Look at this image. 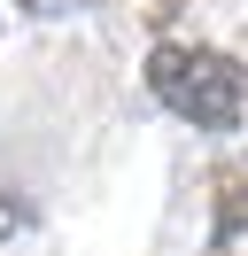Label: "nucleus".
Here are the masks:
<instances>
[{
	"mask_svg": "<svg viewBox=\"0 0 248 256\" xmlns=\"http://www.w3.org/2000/svg\"><path fill=\"white\" fill-rule=\"evenodd\" d=\"M148 94L163 101L170 116H186L194 132H232L248 116V70L232 62V54H217V47L170 39V47L148 54Z\"/></svg>",
	"mask_w": 248,
	"mask_h": 256,
	"instance_id": "1",
	"label": "nucleus"
},
{
	"mask_svg": "<svg viewBox=\"0 0 248 256\" xmlns=\"http://www.w3.org/2000/svg\"><path fill=\"white\" fill-rule=\"evenodd\" d=\"M16 225H24V194H16V186H0V240H8Z\"/></svg>",
	"mask_w": 248,
	"mask_h": 256,
	"instance_id": "2",
	"label": "nucleus"
},
{
	"mask_svg": "<svg viewBox=\"0 0 248 256\" xmlns=\"http://www.w3.org/2000/svg\"><path fill=\"white\" fill-rule=\"evenodd\" d=\"M31 16H62V8H70V0H24Z\"/></svg>",
	"mask_w": 248,
	"mask_h": 256,
	"instance_id": "3",
	"label": "nucleus"
}]
</instances>
